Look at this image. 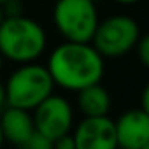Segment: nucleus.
Masks as SVG:
<instances>
[{"label": "nucleus", "mask_w": 149, "mask_h": 149, "mask_svg": "<svg viewBox=\"0 0 149 149\" xmlns=\"http://www.w3.org/2000/svg\"><path fill=\"white\" fill-rule=\"evenodd\" d=\"M47 70L56 85L64 90L78 92L102 80L104 57L90 42L66 40L50 52Z\"/></svg>", "instance_id": "f257e3e1"}, {"label": "nucleus", "mask_w": 149, "mask_h": 149, "mask_svg": "<svg viewBox=\"0 0 149 149\" xmlns=\"http://www.w3.org/2000/svg\"><path fill=\"white\" fill-rule=\"evenodd\" d=\"M47 47V35L26 16L3 17L0 23V54L12 63H33Z\"/></svg>", "instance_id": "f03ea898"}, {"label": "nucleus", "mask_w": 149, "mask_h": 149, "mask_svg": "<svg viewBox=\"0 0 149 149\" xmlns=\"http://www.w3.org/2000/svg\"><path fill=\"white\" fill-rule=\"evenodd\" d=\"M54 80L47 66L23 63L5 83L7 106L33 111L38 104L54 94Z\"/></svg>", "instance_id": "7ed1b4c3"}, {"label": "nucleus", "mask_w": 149, "mask_h": 149, "mask_svg": "<svg viewBox=\"0 0 149 149\" xmlns=\"http://www.w3.org/2000/svg\"><path fill=\"white\" fill-rule=\"evenodd\" d=\"M52 19L68 42H90L99 24L94 0H57Z\"/></svg>", "instance_id": "20e7f679"}, {"label": "nucleus", "mask_w": 149, "mask_h": 149, "mask_svg": "<svg viewBox=\"0 0 149 149\" xmlns=\"http://www.w3.org/2000/svg\"><path fill=\"white\" fill-rule=\"evenodd\" d=\"M141 38V28L137 21L125 14L109 16L99 21L90 43L102 57H120L130 52Z\"/></svg>", "instance_id": "39448f33"}, {"label": "nucleus", "mask_w": 149, "mask_h": 149, "mask_svg": "<svg viewBox=\"0 0 149 149\" xmlns=\"http://www.w3.org/2000/svg\"><path fill=\"white\" fill-rule=\"evenodd\" d=\"M33 125L35 130L54 141L71 132L73 108L64 97L50 94L33 109Z\"/></svg>", "instance_id": "423d86ee"}, {"label": "nucleus", "mask_w": 149, "mask_h": 149, "mask_svg": "<svg viewBox=\"0 0 149 149\" xmlns=\"http://www.w3.org/2000/svg\"><path fill=\"white\" fill-rule=\"evenodd\" d=\"M74 149H118L114 121L104 116H85L74 128Z\"/></svg>", "instance_id": "0eeeda50"}, {"label": "nucleus", "mask_w": 149, "mask_h": 149, "mask_svg": "<svg viewBox=\"0 0 149 149\" xmlns=\"http://www.w3.org/2000/svg\"><path fill=\"white\" fill-rule=\"evenodd\" d=\"M116 142L121 149H141L149 141V114L139 109H128L114 121Z\"/></svg>", "instance_id": "6e6552de"}, {"label": "nucleus", "mask_w": 149, "mask_h": 149, "mask_svg": "<svg viewBox=\"0 0 149 149\" xmlns=\"http://www.w3.org/2000/svg\"><path fill=\"white\" fill-rule=\"evenodd\" d=\"M0 128L3 134V141L21 148L35 130L33 116L28 109L5 106L0 111Z\"/></svg>", "instance_id": "1a4fd4ad"}, {"label": "nucleus", "mask_w": 149, "mask_h": 149, "mask_svg": "<svg viewBox=\"0 0 149 149\" xmlns=\"http://www.w3.org/2000/svg\"><path fill=\"white\" fill-rule=\"evenodd\" d=\"M78 108L83 116H104L111 108V95L101 81L88 85L78 90Z\"/></svg>", "instance_id": "9d476101"}, {"label": "nucleus", "mask_w": 149, "mask_h": 149, "mask_svg": "<svg viewBox=\"0 0 149 149\" xmlns=\"http://www.w3.org/2000/svg\"><path fill=\"white\" fill-rule=\"evenodd\" d=\"M21 149H54V141L40 134L38 130H33V134L26 139Z\"/></svg>", "instance_id": "9b49d317"}, {"label": "nucleus", "mask_w": 149, "mask_h": 149, "mask_svg": "<svg viewBox=\"0 0 149 149\" xmlns=\"http://www.w3.org/2000/svg\"><path fill=\"white\" fill-rule=\"evenodd\" d=\"M135 49H137V57H139V61L149 70V33L146 37H142V38L137 40Z\"/></svg>", "instance_id": "f8f14e48"}, {"label": "nucleus", "mask_w": 149, "mask_h": 149, "mask_svg": "<svg viewBox=\"0 0 149 149\" xmlns=\"http://www.w3.org/2000/svg\"><path fill=\"white\" fill-rule=\"evenodd\" d=\"M2 10H3V16H5V17L21 16V14H23V3H21V0H7V2L2 5Z\"/></svg>", "instance_id": "ddd939ff"}, {"label": "nucleus", "mask_w": 149, "mask_h": 149, "mask_svg": "<svg viewBox=\"0 0 149 149\" xmlns=\"http://www.w3.org/2000/svg\"><path fill=\"white\" fill-rule=\"evenodd\" d=\"M54 149H74V141L73 135L64 134L57 139H54Z\"/></svg>", "instance_id": "4468645a"}, {"label": "nucleus", "mask_w": 149, "mask_h": 149, "mask_svg": "<svg viewBox=\"0 0 149 149\" xmlns=\"http://www.w3.org/2000/svg\"><path fill=\"white\" fill-rule=\"evenodd\" d=\"M141 109L149 114V83L144 87V90L141 94Z\"/></svg>", "instance_id": "2eb2a0df"}, {"label": "nucleus", "mask_w": 149, "mask_h": 149, "mask_svg": "<svg viewBox=\"0 0 149 149\" xmlns=\"http://www.w3.org/2000/svg\"><path fill=\"white\" fill-rule=\"evenodd\" d=\"M7 106V99H5V87L0 83V111Z\"/></svg>", "instance_id": "dca6fc26"}, {"label": "nucleus", "mask_w": 149, "mask_h": 149, "mask_svg": "<svg viewBox=\"0 0 149 149\" xmlns=\"http://www.w3.org/2000/svg\"><path fill=\"white\" fill-rule=\"evenodd\" d=\"M114 2H118V3H135L139 0H114Z\"/></svg>", "instance_id": "f3484780"}, {"label": "nucleus", "mask_w": 149, "mask_h": 149, "mask_svg": "<svg viewBox=\"0 0 149 149\" xmlns=\"http://www.w3.org/2000/svg\"><path fill=\"white\" fill-rule=\"evenodd\" d=\"M3 142H5V141H3V134H2V128H0V148H2Z\"/></svg>", "instance_id": "a211bd4d"}, {"label": "nucleus", "mask_w": 149, "mask_h": 149, "mask_svg": "<svg viewBox=\"0 0 149 149\" xmlns=\"http://www.w3.org/2000/svg\"><path fill=\"white\" fill-rule=\"evenodd\" d=\"M5 16H3V10H2V5H0V23H2V19H3Z\"/></svg>", "instance_id": "6ab92c4d"}, {"label": "nucleus", "mask_w": 149, "mask_h": 149, "mask_svg": "<svg viewBox=\"0 0 149 149\" xmlns=\"http://www.w3.org/2000/svg\"><path fill=\"white\" fill-rule=\"evenodd\" d=\"M2 64H3V56L0 54V70H2Z\"/></svg>", "instance_id": "aec40b11"}, {"label": "nucleus", "mask_w": 149, "mask_h": 149, "mask_svg": "<svg viewBox=\"0 0 149 149\" xmlns=\"http://www.w3.org/2000/svg\"><path fill=\"white\" fill-rule=\"evenodd\" d=\"M141 149H149V141H148V142H146V144H144V146H142Z\"/></svg>", "instance_id": "412c9836"}, {"label": "nucleus", "mask_w": 149, "mask_h": 149, "mask_svg": "<svg viewBox=\"0 0 149 149\" xmlns=\"http://www.w3.org/2000/svg\"><path fill=\"white\" fill-rule=\"evenodd\" d=\"M5 2H7V0H0V5H3V3H5Z\"/></svg>", "instance_id": "4be33fe9"}, {"label": "nucleus", "mask_w": 149, "mask_h": 149, "mask_svg": "<svg viewBox=\"0 0 149 149\" xmlns=\"http://www.w3.org/2000/svg\"><path fill=\"white\" fill-rule=\"evenodd\" d=\"M94 2H97V0H94Z\"/></svg>", "instance_id": "5701e85b"}, {"label": "nucleus", "mask_w": 149, "mask_h": 149, "mask_svg": "<svg viewBox=\"0 0 149 149\" xmlns=\"http://www.w3.org/2000/svg\"><path fill=\"white\" fill-rule=\"evenodd\" d=\"M19 149H21V148H19Z\"/></svg>", "instance_id": "b1692460"}]
</instances>
